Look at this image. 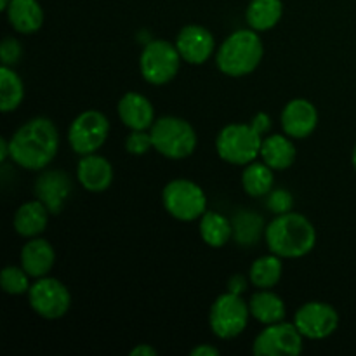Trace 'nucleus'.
Here are the masks:
<instances>
[{
    "instance_id": "f257e3e1",
    "label": "nucleus",
    "mask_w": 356,
    "mask_h": 356,
    "mask_svg": "<svg viewBox=\"0 0 356 356\" xmlns=\"http://www.w3.org/2000/svg\"><path fill=\"white\" fill-rule=\"evenodd\" d=\"M10 160L26 170H44L59 149V132L47 117H35L21 125L9 139Z\"/></svg>"
},
{
    "instance_id": "f03ea898",
    "label": "nucleus",
    "mask_w": 356,
    "mask_h": 356,
    "mask_svg": "<svg viewBox=\"0 0 356 356\" xmlns=\"http://www.w3.org/2000/svg\"><path fill=\"white\" fill-rule=\"evenodd\" d=\"M264 240L270 252L282 259H299L315 249L316 229L306 216L291 211L277 216L266 226Z\"/></svg>"
},
{
    "instance_id": "7ed1b4c3",
    "label": "nucleus",
    "mask_w": 356,
    "mask_h": 356,
    "mask_svg": "<svg viewBox=\"0 0 356 356\" xmlns=\"http://www.w3.org/2000/svg\"><path fill=\"white\" fill-rule=\"evenodd\" d=\"M264 45L256 30H236L216 51V65L225 75L240 79L261 65Z\"/></svg>"
},
{
    "instance_id": "20e7f679",
    "label": "nucleus",
    "mask_w": 356,
    "mask_h": 356,
    "mask_svg": "<svg viewBox=\"0 0 356 356\" xmlns=\"http://www.w3.org/2000/svg\"><path fill=\"white\" fill-rule=\"evenodd\" d=\"M153 149L170 160H183L197 149V131L188 120L174 115L156 118L149 129Z\"/></svg>"
},
{
    "instance_id": "39448f33",
    "label": "nucleus",
    "mask_w": 356,
    "mask_h": 356,
    "mask_svg": "<svg viewBox=\"0 0 356 356\" xmlns=\"http://www.w3.org/2000/svg\"><path fill=\"white\" fill-rule=\"evenodd\" d=\"M264 136L252 124H229L216 138L219 159L232 165H249L261 155Z\"/></svg>"
},
{
    "instance_id": "423d86ee",
    "label": "nucleus",
    "mask_w": 356,
    "mask_h": 356,
    "mask_svg": "<svg viewBox=\"0 0 356 356\" xmlns=\"http://www.w3.org/2000/svg\"><path fill=\"white\" fill-rule=\"evenodd\" d=\"M249 302L240 294L226 292L221 294L209 309V325L212 334L222 341L238 337L249 325L250 318Z\"/></svg>"
},
{
    "instance_id": "0eeeda50",
    "label": "nucleus",
    "mask_w": 356,
    "mask_h": 356,
    "mask_svg": "<svg viewBox=\"0 0 356 356\" xmlns=\"http://www.w3.org/2000/svg\"><path fill=\"white\" fill-rule=\"evenodd\" d=\"M181 61L183 58L176 44L167 40H149L139 56V72L152 86H165L177 76Z\"/></svg>"
},
{
    "instance_id": "6e6552de",
    "label": "nucleus",
    "mask_w": 356,
    "mask_h": 356,
    "mask_svg": "<svg viewBox=\"0 0 356 356\" xmlns=\"http://www.w3.org/2000/svg\"><path fill=\"white\" fill-rule=\"evenodd\" d=\"M162 204L174 219L191 222L207 212V197L195 181L174 179L162 191Z\"/></svg>"
},
{
    "instance_id": "1a4fd4ad",
    "label": "nucleus",
    "mask_w": 356,
    "mask_h": 356,
    "mask_svg": "<svg viewBox=\"0 0 356 356\" xmlns=\"http://www.w3.org/2000/svg\"><path fill=\"white\" fill-rule=\"evenodd\" d=\"M28 302L40 318L59 320L72 308V294L58 278L42 277L28 291Z\"/></svg>"
},
{
    "instance_id": "9d476101",
    "label": "nucleus",
    "mask_w": 356,
    "mask_h": 356,
    "mask_svg": "<svg viewBox=\"0 0 356 356\" xmlns=\"http://www.w3.org/2000/svg\"><path fill=\"white\" fill-rule=\"evenodd\" d=\"M110 136V120L97 110H87L76 115L68 129V141L79 155L97 153Z\"/></svg>"
},
{
    "instance_id": "9b49d317",
    "label": "nucleus",
    "mask_w": 356,
    "mask_h": 356,
    "mask_svg": "<svg viewBox=\"0 0 356 356\" xmlns=\"http://www.w3.org/2000/svg\"><path fill=\"white\" fill-rule=\"evenodd\" d=\"M305 348V337L296 323L278 322L266 325L254 339L252 351L257 356H298Z\"/></svg>"
},
{
    "instance_id": "f8f14e48",
    "label": "nucleus",
    "mask_w": 356,
    "mask_h": 356,
    "mask_svg": "<svg viewBox=\"0 0 356 356\" xmlns=\"http://www.w3.org/2000/svg\"><path fill=\"white\" fill-rule=\"evenodd\" d=\"M294 323L305 339L322 341L332 336L339 327L336 308L322 301H309L296 312Z\"/></svg>"
},
{
    "instance_id": "ddd939ff",
    "label": "nucleus",
    "mask_w": 356,
    "mask_h": 356,
    "mask_svg": "<svg viewBox=\"0 0 356 356\" xmlns=\"http://www.w3.org/2000/svg\"><path fill=\"white\" fill-rule=\"evenodd\" d=\"M176 47L183 61L190 65H204L216 51L214 35L200 24H186L176 38Z\"/></svg>"
},
{
    "instance_id": "4468645a",
    "label": "nucleus",
    "mask_w": 356,
    "mask_h": 356,
    "mask_svg": "<svg viewBox=\"0 0 356 356\" xmlns=\"http://www.w3.org/2000/svg\"><path fill=\"white\" fill-rule=\"evenodd\" d=\"M280 122L282 129L289 138H309L318 127V110L312 101L298 97V99H292L285 104Z\"/></svg>"
},
{
    "instance_id": "2eb2a0df",
    "label": "nucleus",
    "mask_w": 356,
    "mask_h": 356,
    "mask_svg": "<svg viewBox=\"0 0 356 356\" xmlns=\"http://www.w3.org/2000/svg\"><path fill=\"white\" fill-rule=\"evenodd\" d=\"M70 193L72 179L65 170H45L35 181V197L51 211V214L63 211Z\"/></svg>"
},
{
    "instance_id": "dca6fc26",
    "label": "nucleus",
    "mask_w": 356,
    "mask_h": 356,
    "mask_svg": "<svg viewBox=\"0 0 356 356\" xmlns=\"http://www.w3.org/2000/svg\"><path fill=\"white\" fill-rule=\"evenodd\" d=\"M76 179L83 190L90 193H103L113 183V167L99 153L82 155L76 165Z\"/></svg>"
},
{
    "instance_id": "f3484780",
    "label": "nucleus",
    "mask_w": 356,
    "mask_h": 356,
    "mask_svg": "<svg viewBox=\"0 0 356 356\" xmlns=\"http://www.w3.org/2000/svg\"><path fill=\"white\" fill-rule=\"evenodd\" d=\"M118 117L131 131H149L155 124V108L152 101L139 92H127L118 101Z\"/></svg>"
},
{
    "instance_id": "a211bd4d",
    "label": "nucleus",
    "mask_w": 356,
    "mask_h": 356,
    "mask_svg": "<svg viewBox=\"0 0 356 356\" xmlns=\"http://www.w3.org/2000/svg\"><path fill=\"white\" fill-rule=\"evenodd\" d=\"M56 264V250L51 242L42 236L28 238L21 249V266L31 278L47 277Z\"/></svg>"
},
{
    "instance_id": "6ab92c4d",
    "label": "nucleus",
    "mask_w": 356,
    "mask_h": 356,
    "mask_svg": "<svg viewBox=\"0 0 356 356\" xmlns=\"http://www.w3.org/2000/svg\"><path fill=\"white\" fill-rule=\"evenodd\" d=\"M6 14L9 24L17 33H35L44 24V9L38 0H10Z\"/></svg>"
},
{
    "instance_id": "aec40b11",
    "label": "nucleus",
    "mask_w": 356,
    "mask_h": 356,
    "mask_svg": "<svg viewBox=\"0 0 356 356\" xmlns=\"http://www.w3.org/2000/svg\"><path fill=\"white\" fill-rule=\"evenodd\" d=\"M49 211L40 200L24 202L14 214V229L24 238H35L45 232L49 225Z\"/></svg>"
},
{
    "instance_id": "412c9836",
    "label": "nucleus",
    "mask_w": 356,
    "mask_h": 356,
    "mask_svg": "<svg viewBox=\"0 0 356 356\" xmlns=\"http://www.w3.org/2000/svg\"><path fill=\"white\" fill-rule=\"evenodd\" d=\"M261 160L273 170H285L296 162V146L287 134L264 136L261 146Z\"/></svg>"
},
{
    "instance_id": "4be33fe9",
    "label": "nucleus",
    "mask_w": 356,
    "mask_h": 356,
    "mask_svg": "<svg viewBox=\"0 0 356 356\" xmlns=\"http://www.w3.org/2000/svg\"><path fill=\"white\" fill-rule=\"evenodd\" d=\"M250 315L263 325L284 322L287 315L284 299L278 294L271 292V289H257L256 294H252L249 301Z\"/></svg>"
},
{
    "instance_id": "5701e85b",
    "label": "nucleus",
    "mask_w": 356,
    "mask_h": 356,
    "mask_svg": "<svg viewBox=\"0 0 356 356\" xmlns=\"http://www.w3.org/2000/svg\"><path fill=\"white\" fill-rule=\"evenodd\" d=\"M284 16L282 0H250L245 10L249 28L256 31H268L277 26Z\"/></svg>"
},
{
    "instance_id": "b1692460",
    "label": "nucleus",
    "mask_w": 356,
    "mask_h": 356,
    "mask_svg": "<svg viewBox=\"0 0 356 356\" xmlns=\"http://www.w3.org/2000/svg\"><path fill=\"white\" fill-rule=\"evenodd\" d=\"M200 236L212 249H221L233 238V221L216 211H207L200 218Z\"/></svg>"
},
{
    "instance_id": "393cba45",
    "label": "nucleus",
    "mask_w": 356,
    "mask_h": 356,
    "mask_svg": "<svg viewBox=\"0 0 356 356\" xmlns=\"http://www.w3.org/2000/svg\"><path fill=\"white\" fill-rule=\"evenodd\" d=\"M284 273V263L277 254L261 256L250 264L249 280L256 289H273L282 280Z\"/></svg>"
},
{
    "instance_id": "a878e982",
    "label": "nucleus",
    "mask_w": 356,
    "mask_h": 356,
    "mask_svg": "<svg viewBox=\"0 0 356 356\" xmlns=\"http://www.w3.org/2000/svg\"><path fill=\"white\" fill-rule=\"evenodd\" d=\"M273 184L275 176L270 165H266L264 162H256V160L245 165V170L242 174V186L249 197H266L273 190Z\"/></svg>"
},
{
    "instance_id": "bb28decb",
    "label": "nucleus",
    "mask_w": 356,
    "mask_h": 356,
    "mask_svg": "<svg viewBox=\"0 0 356 356\" xmlns=\"http://www.w3.org/2000/svg\"><path fill=\"white\" fill-rule=\"evenodd\" d=\"M24 99V86L13 66L0 68V110L3 113L17 110Z\"/></svg>"
},
{
    "instance_id": "cd10ccee",
    "label": "nucleus",
    "mask_w": 356,
    "mask_h": 356,
    "mask_svg": "<svg viewBox=\"0 0 356 356\" xmlns=\"http://www.w3.org/2000/svg\"><path fill=\"white\" fill-rule=\"evenodd\" d=\"M264 229L263 218L252 211H240L233 219V238L243 247L254 245Z\"/></svg>"
},
{
    "instance_id": "c85d7f7f",
    "label": "nucleus",
    "mask_w": 356,
    "mask_h": 356,
    "mask_svg": "<svg viewBox=\"0 0 356 356\" xmlns=\"http://www.w3.org/2000/svg\"><path fill=\"white\" fill-rule=\"evenodd\" d=\"M30 278L31 277L24 271L23 266H7L0 273V285L7 294L21 296L30 291Z\"/></svg>"
},
{
    "instance_id": "c756f323",
    "label": "nucleus",
    "mask_w": 356,
    "mask_h": 356,
    "mask_svg": "<svg viewBox=\"0 0 356 356\" xmlns=\"http://www.w3.org/2000/svg\"><path fill=\"white\" fill-rule=\"evenodd\" d=\"M268 200L266 205L275 216L287 214L292 211V205H294V197H292L291 191H287L285 188H277V190H271L266 195Z\"/></svg>"
},
{
    "instance_id": "7c9ffc66",
    "label": "nucleus",
    "mask_w": 356,
    "mask_h": 356,
    "mask_svg": "<svg viewBox=\"0 0 356 356\" xmlns=\"http://www.w3.org/2000/svg\"><path fill=\"white\" fill-rule=\"evenodd\" d=\"M153 148L152 132L149 131H131V134L125 138V149L131 155H145Z\"/></svg>"
},
{
    "instance_id": "2f4dec72",
    "label": "nucleus",
    "mask_w": 356,
    "mask_h": 356,
    "mask_svg": "<svg viewBox=\"0 0 356 356\" xmlns=\"http://www.w3.org/2000/svg\"><path fill=\"white\" fill-rule=\"evenodd\" d=\"M23 56V47L14 37H6L0 44V59L3 66H14Z\"/></svg>"
},
{
    "instance_id": "473e14b6",
    "label": "nucleus",
    "mask_w": 356,
    "mask_h": 356,
    "mask_svg": "<svg viewBox=\"0 0 356 356\" xmlns=\"http://www.w3.org/2000/svg\"><path fill=\"white\" fill-rule=\"evenodd\" d=\"M250 124L254 125V127L257 129V131L261 132V134H268V132H270V129H271V118H270V115L268 113H264V111H261V113H257L256 117L252 118V122H250Z\"/></svg>"
},
{
    "instance_id": "72a5a7b5",
    "label": "nucleus",
    "mask_w": 356,
    "mask_h": 356,
    "mask_svg": "<svg viewBox=\"0 0 356 356\" xmlns=\"http://www.w3.org/2000/svg\"><path fill=\"white\" fill-rule=\"evenodd\" d=\"M247 289V280L242 275H233L228 282V291L233 292V294L242 296Z\"/></svg>"
},
{
    "instance_id": "f704fd0d",
    "label": "nucleus",
    "mask_w": 356,
    "mask_h": 356,
    "mask_svg": "<svg viewBox=\"0 0 356 356\" xmlns=\"http://www.w3.org/2000/svg\"><path fill=\"white\" fill-rule=\"evenodd\" d=\"M191 356H219V350L211 344H198L191 350Z\"/></svg>"
},
{
    "instance_id": "c9c22d12",
    "label": "nucleus",
    "mask_w": 356,
    "mask_h": 356,
    "mask_svg": "<svg viewBox=\"0 0 356 356\" xmlns=\"http://www.w3.org/2000/svg\"><path fill=\"white\" fill-rule=\"evenodd\" d=\"M156 355V350L153 346H149V344L143 343L139 344V346H136L134 350L131 351V356H155Z\"/></svg>"
},
{
    "instance_id": "e433bc0d",
    "label": "nucleus",
    "mask_w": 356,
    "mask_h": 356,
    "mask_svg": "<svg viewBox=\"0 0 356 356\" xmlns=\"http://www.w3.org/2000/svg\"><path fill=\"white\" fill-rule=\"evenodd\" d=\"M7 159H10V148H9V141L7 139H0V160L6 162Z\"/></svg>"
},
{
    "instance_id": "4c0bfd02",
    "label": "nucleus",
    "mask_w": 356,
    "mask_h": 356,
    "mask_svg": "<svg viewBox=\"0 0 356 356\" xmlns=\"http://www.w3.org/2000/svg\"><path fill=\"white\" fill-rule=\"evenodd\" d=\"M9 3H10V0H0V9L6 10L7 7H9Z\"/></svg>"
},
{
    "instance_id": "58836bf2",
    "label": "nucleus",
    "mask_w": 356,
    "mask_h": 356,
    "mask_svg": "<svg viewBox=\"0 0 356 356\" xmlns=\"http://www.w3.org/2000/svg\"><path fill=\"white\" fill-rule=\"evenodd\" d=\"M351 162H353V167H355V170H356V145H355V148H353V155H351Z\"/></svg>"
}]
</instances>
